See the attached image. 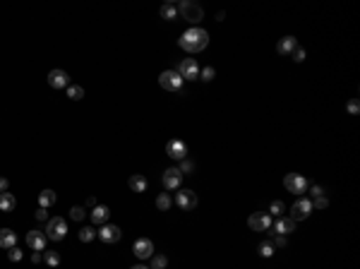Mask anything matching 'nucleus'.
<instances>
[{
    "label": "nucleus",
    "instance_id": "obj_21",
    "mask_svg": "<svg viewBox=\"0 0 360 269\" xmlns=\"http://www.w3.org/2000/svg\"><path fill=\"white\" fill-rule=\"evenodd\" d=\"M127 185H130V190H132V192H147V185H149V183H147V178H144V176L135 173L132 178L127 180Z\"/></svg>",
    "mask_w": 360,
    "mask_h": 269
},
{
    "label": "nucleus",
    "instance_id": "obj_18",
    "mask_svg": "<svg viewBox=\"0 0 360 269\" xmlns=\"http://www.w3.org/2000/svg\"><path fill=\"white\" fill-rule=\"evenodd\" d=\"M296 48H298V39H296V36H283L276 43V51L281 56H291Z\"/></svg>",
    "mask_w": 360,
    "mask_h": 269
},
{
    "label": "nucleus",
    "instance_id": "obj_22",
    "mask_svg": "<svg viewBox=\"0 0 360 269\" xmlns=\"http://www.w3.org/2000/svg\"><path fill=\"white\" fill-rule=\"evenodd\" d=\"M17 207V200H15V195H10V192H2L0 195V211H12Z\"/></svg>",
    "mask_w": 360,
    "mask_h": 269
},
{
    "label": "nucleus",
    "instance_id": "obj_16",
    "mask_svg": "<svg viewBox=\"0 0 360 269\" xmlns=\"http://www.w3.org/2000/svg\"><path fill=\"white\" fill-rule=\"evenodd\" d=\"M46 233H43V231H29L27 233V245L29 248H31V250H39V252H41V250H46Z\"/></svg>",
    "mask_w": 360,
    "mask_h": 269
},
{
    "label": "nucleus",
    "instance_id": "obj_43",
    "mask_svg": "<svg viewBox=\"0 0 360 269\" xmlns=\"http://www.w3.org/2000/svg\"><path fill=\"white\" fill-rule=\"evenodd\" d=\"M130 269H149V267H144V265H135V267H130Z\"/></svg>",
    "mask_w": 360,
    "mask_h": 269
},
{
    "label": "nucleus",
    "instance_id": "obj_7",
    "mask_svg": "<svg viewBox=\"0 0 360 269\" xmlns=\"http://www.w3.org/2000/svg\"><path fill=\"white\" fill-rule=\"evenodd\" d=\"M175 205L183 211H192L194 207H197V195H194L192 190H180V192L175 195Z\"/></svg>",
    "mask_w": 360,
    "mask_h": 269
},
{
    "label": "nucleus",
    "instance_id": "obj_4",
    "mask_svg": "<svg viewBox=\"0 0 360 269\" xmlns=\"http://www.w3.org/2000/svg\"><path fill=\"white\" fill-rule=\"evenodd\" d=\"M183 82H185V80L178 75V70H166V72L159 75V84L166 91H178L183 87Z\"/></svg>",
    "mask_w": 360,
    "mask_h": 269
},
{
    "label": "nucleus",
    "instance_id": "obj_34",
    "mask_svg": "<svg viewBox=\"0 0 360 269\" xmlns=\"http://www.w3.org/2000/svg\"><path fill=\"white\" fill-rule=\"evenodd\" d=\"M199 77H202L204 82H212V80L216 77V72H214V67H204V70L199 72Z\"/></svg>",
    "mask_w": 360,
    "mask_h": 269
},
{
    "label": "nucleus",
    "instance_id": "obj_31",
    "mask_svg": "<svg viewBox=\"0 0 360 269\" xmlns=\"http://www.w3.org/2000/svg\"><path fill=\"white\" fill-rule=\"evenodd\" d=\"M178 171H180L183 176H185V173H192V171H194L192 159H183V161H180V168H178Z\"/></svg>",
    "mask_w": 360,
    "mask_h": 269
},
{
    "label": "nucleus",
    "instance_id": "obj_5",
    "mask_svg": "<svg viewBox=\"0 0 360 269\" xmlns=\"http://www.w3.org/2000/svg\"><path fill=\"white\" fill-rule=\"evenodd\" d=\"M283 187H286L288 192H293V195H303L305 190H307V180H305L300 173H288V176L283 178Z\"/></svg>",
    "mask_w": 360,
    "mask_h": 269
},
{
    "label": "nucleus",
    "instance_id": "obj_38",
    "mask_svg": "<svg viewBox=\"0 0 360 269\" xmlns=\"http://www.w3.org/2000/svg\"><path fill=\"white\" fill-rule=\"evenodd\" d=\"M36 221H48V209L39 207V211H36Z\"/></svg>",
    "mask_w": 360,
    "mask_h": 269
},
{
    "label": "nucleus",
    "instance_id": "obj_33",
    "mask_svg": "<svg viewBox=\"0 0 360 269\" xmlns=\"http://www.w3.org/2000/svg\"><path fill=\"white\" fill-rule=\"evenodd\" d=\"M7 257H10V262H22V250H20V248L15 245V248H10Z\"/></svg>",
    "mask_w": 360,
    "mask_h": 269
},
{
    "label": "nucleus",
    "instance_id": "obj_14",
    "mask_svg": "<svg viewBox=\"0 0 360 269\" xmlns=\"http://www.w3.org/2000/svg\"><path fill=\"white\" fill-rule=\"evenodd\" d=\"M164 187L166 190H178L180 187V183H183V173L178 171V168H168V171H164Z\"/></svg>",
    "mask_w": 360,
    "mask_h": 269
},
{
    "label": "nucleus",
    "instance_id": "obj_11",
    "mask_svg": "<svg viewBox=\"0 0 360 269\" xmlns=\"http://www.w3.org/2000/svg\"><path fill=\"white\" fill-rule=\"evenodd\" d=\"M312 214V202L310 200H298L293 207H291V219L293 221H303Z\"/></svg>",
    "mask_w": 360,
    "mask_h": 269
},
{
    "label": "nucleus",
    "instance_id": "obj_10",
    "mask_svg": "<svg viewBox=\"0 0 360 269\" xmlns=\"http://www.w3.org/2000/svg\"><path fill=\"white\" fill-rule=\"evenodd\" d=\"M132 252H135V257H139V260H149L154 255V243L149 238H137L135 245H132Z\"/></svg>",
    "mask_w": 360,
    "mask_h": 269
},
{
    "label": "nucleus",
    "instance_id": "obj_37",
    "mask_svg": "<svg viewBox=\"0 0 360 269\" xmlns=\"http://www.w3.org/2000/svg\"><path fill=\"white\" fill-rule=\"evenodd\" d=\"M291 58L296 60V62H303V60H305V51L300 48V46H298V48H296V51L291 53Z\"/></svg>",
    "mask_w": 360,
    "mask_h": 269
},
{
    "label": "nucleus",
    "instance_id": "obj_35",
    "mask_svg": "<svg viewBox=\"0 0 360 269\" xmlns=\"http://www.w3.org/2000/svg\"><path fill=\"white\" fill-rule=\"evenodd\" d=\"M346 108H348V113H351V116H358V111H360L358 99H351V101L346 103Z\"/></svg>",
    "mask_w": 360,
    "mask_h": 269
},
{
    "label": "nucleus",
    "instance_id": "obj_23",
    "mask_svg": "<svg viewBox=\"0 0 360 269\" xmlns=\"http://www.w3.org/2000/svg\"><path fill=\"white\" fill-rule=\"evenodd\" d=\"M161 17L164 20H175L178 17V5H173V2H166V5H161Z\"/></svg>",
    "mask_w": 360,
    "mask_h": 269
},
{
    "label": "nucleus",
    "instance_id": "obj_15",
    "mask_svg": "<svg viewBox=\"0 0 360 269\" xmlns=\"http://www.w3.org/2000/svg\"><path fill=\"white\" fill-rule=\"evenodd\" d=\"M293 231H296V221H293V219L278 216L276 224H272V233H276V236H288V233H293Z\"/></svg>",
    "mask_w": 360,
    "mask_h": 269
},
{
    "label": "nucleus",
    "instance_id": "obj_25",
    "mask_svg": "<svg viewBox=\"0 0 360 269\" xmlns=\"http://www.w3.org/2000/svg\"><path fill=\"white\" fill-rule=\"evenodd\" d=\"M149 260H151V267H149V269H166L168 267V257H166V255H151Z\"/></svg>",
    "mask_w": 360,
    "mask_h": 269
},
{
    "label": "nucleus",
    "instance_id": "obj_2",
    "mask_svg": "<svg viewBox=\"0 0 360 269\" xmlns=\"http://www.w3.org/2000/svg\"><path fill=\"white\" fill-rule=\"evenodd\" d=\"M46 238L48 240H63L65 236H67V221L63 219V216H53V219H48L46 221Z\"/></svg>",
    "mask_w": 360,
    "mask_h": 269
},
{
    "label": "nucleus",
    "instance_id": "obj_9",
    "mask_svg": "<svg viewBox=\"0 0 360 269\" xmlns=\"http://www.w3.org/2000/svg\"><path fill=\"white\" fill-rule=\"evenodd\" d=\"M166 154L175 161H183V159H188V145L183 140H170L166 145Z\"/></svg>",
    "mask_w": 360,
    "mask_h": 269
},
{
    "label": "nucleus",
    "instance_id": "obj_30",
    "mask_svg": "<svg viewBox=\"0 0 360 269\" xmlns=\"http://www.w3.org/2000/svg\"><path fill=\"white\" fill-rule=\"evenodd\" d=\"M67 96L72 101H80V99H84V89L82 87H67Z\"/></svg>",
    "mask_w": 360,
    "mask_h": 269
},
{
    "label": "nucleus",
    "instance_id": "obj_42",
    "mask_svg": "<svg viewBox=\"0 0 360 269\" xmlns=\"http://www.w3.org/2000/svg\"><path fill=\"white\" fill-rule=\"evenodd\" d=\"M31 260L39 265V262H41V252H39V250H34V257H31Z\"/></svg>",
    "mask_w": 360,
    "mask_h": 269
},
{
    "label": "nucleus",
    "instance_id": "obj_24",
    "mask_svg": "<svg viewBox=\"0 0 360 269\" xmlns=\"http://www.w3.org/2000/svg\"><path fill=\"white\" fill-rule=\"evenodd\" d=\"M156 207H159L161 211H166V209L173 207V200H170V195H168V192H161V195L156 197Z\"/></svg>",
    "mask_w": 360,
    "mask_h": 269
},
{
    "label": "nucleus",
    "instance_id": "obj_40",
    "mask_svg": "<svg viewBox=\"0 0 360 269\" xmlns=\"http://www.w3.org/2000/svg\"><path fill=\"white\" fill-rule=\"evenodd\" d=\"M7 187H10V180L0 178V195H2V192H7Z\"/></svg>",
    "mask_w": 360,
    "mask_h": 269
},
{
    "label": "nucleus",
    "instance_id": "obj_39",
    "mask_svg": "<svg viewBox=\"0 0 360 269\" xmlns=\"http://www.w3.org/2000/svg\"><path fill=\"white\" fill-rule=\"evenodd\" d=\"M310 195H312V197H319V195H324V190H322L319 185H312V187H310Z\"/></svg>",
    "mask_w": 360,
    "mask_h": 269
},
{
    "label": "nucleus",
    "instance_id": "obj_28",
    "mask_svg": "<svg viewBox=\"0 0 360 269\" xmlns=\"http://www.w3.org/2000/svg\"><path fill=\"white\" fill-rule=\"evenodd\" d=\"M283 211H286V205L276 200V202H272V207H269V216H283Z\"/></svg>",
    "mask_w": 360,
    "mask_h": 269
},
{
    "label": "nucleus",
    "instance_id": "obj_41",
    "mask_svg": "<svg viewBox=\"0 0 360 269\" xmlns=\"http://www.w3.org/2000/svg\"><path fill=\"white\" fill-rule=\"evenodd\" d=\"M272 245H278V248H283V245H286V238H283V236H276Z\"/></svg>",
    "mask_w": 360,
    "mask_h": 269
},
{
    "label": "nucleus",
    "instance_id": "obj_26",
    "mask_svg": "<svg viewBox=\"0 0 360 269\" xmlns=\"http://www.w3.org/2000/svg\"><path fill=\"white\" fill-rule=\"evenodd\" d=\"M43 262H46L48 267H58V265H60V255H58L56 250H46V255H43Z\"/></svg>",
    "mask_w": 360,
    "mask_h": 269
},
{
    "label": "nucleus",
    "instance_id": "obj_29",
    "mask_svg": "<svg viewBox=\"0 0 360 269\" xmlns=\"http://www.w3.org/2000/svg\"><path fill=\"white\" fill-rule=\"evenodd\" d=\"M327 207H329V200L324 195H319V197L312 200V209H327Z\"/></svg>",
    "mask_w": 360,
    "mask_h": 269
},
{
    "label": "nucleus",
    "instance_id": "obj_36",
    "mask_svg": "<svg viewBox=\"0 0 360 269\" xmlns=\"http://www.w3.org/2000/svg\"><path fill=\"white\" fill-rule=\"evenodd\" d=\"M70 219H72V221H82V219H84V209H82V207H72V209H70Z\"/></svg>",
    "mask_w": 360,
    "mask_h": 269
},
{
    "label": "nucleus",
    "instance_id": "obj_27",
    "mask_svg": "<svg viewBox=\"0 0 360 269\" xmlns=\"http://www.w3.org/2000/svg\"><path fill=\"white\" fill-rule=\"evenodd\" d=\"M94 238H96V228H91V226H84L82 231H80V240H82V243H91Z\"/></svg>",
    "mask_w": 360,
    "mask_h": 269
},
{
    "label": "nucleus",
    "instance_id": "obj_3",
    "mask_svg": "<svg viewBox=\"0 0 360 269\" xmlns=\"http://www.w3.org/2000/svg\"><path fill=\"white\" fill-rule=\"evenodd\" d=\"M178 15H180L183 20H188L190 24H197V22H202V17H204V10H202L197 2L183 0V2L178 5Z\"/></svg>",
    "mask_w": 360,
    "mask_h": 269
},
{
    "label": "nucleus",
    "instance_id": "obj_8",
    "mask_svg": "<svg viewBox=\"0 0 360 269\" xmlns=\"http://www.w3.org/2000/svg\"><path fill=\"white\" fill-rule=\"evenodd\" d=\"M178 75H180L183 80H194V77H199V65H197V60L185 58L178 65Z\"/></svg>",
    "mask_w": 360,
    "mask_h": 269
},
{
    "label": "nucleus",
    "instance_id": "obj_32",
    "mask_svg": "<svg viewBox=\"0 0 360 269\" xmlns=\"http://www.w3.org/2000/svg\"><path fill=\"white\" fill-rule=\"evenodd\" d=\"M259 255H262V257H272V255H274V245H272V243H262V245H259Z\"/></svg>",
    "mask_w": 360,
    "mask_h": 269
},
{
    "label": "nucleus",
    "instance_id": "obj_19",
    "mask_svg": "<svg viewBox=\"0 0 360 269\" xmlns=\"http://www.w3.org/2000/svg\"><path fill=\"white\" fill-rule=\"evenodd\" d=\"M15 245H17L15 231H10V228H0V248L10 250V248H15Z\"/></svg>",
    "mask_w": 360,
    "mask_h": 269
},
{
    "label": "nucleus",
    "instance_id": "obj_17",
    "mask_svg": "<svg viewBox=\"0 0 360 269\" xmlns=\"http://www.w3.org/2000/svg\"><path fill=\"white\" fill-rule=\"evenodd\" d=\"M108 219H111V209H108L106 205H96V207H91V221H94V224L104 226V224H108Z\"/></svg>",
    "mask_w": 360,
    "mask_h": 269
},
{
    "label": "nucleus",
    "instance_id": "obj_20",
    "mask_svg": "<svg viewBox=\"0 0 360 269\" xmlns=\"http://www.w3.org/2000/svg\"><path fill=\"white\" fill-rule=\"evenodd\" d=\"M58 200V195L53 190H43V192H39V207H43V209H48V207H53Z\"/></svg>",
    "mask_w": 360,
    "mask_h": 269
},
{
    "label": "nucleus",
    "instance_id": "obj_13",
    "mask_svg": "<svg viewBox=\"0 0 360 269\" xmlns=\"http://www.w3.org/2000/svg\"><path fill=\"white\" fill-rule=\"evenodd\" d=\"M48 84L53 89H65V87H70V75L65 70H51L48 72Z\"/></svg>",
    "mask_w": 360,
    "mask_h": 269
},
{
    "label": "nucleus",
    "instance_id": "obj_6",
    "mask_svg": "<svg viewBox=\"0 0 360 269\" xmlns=\"http://www.w3.org/2000/svg\"><path fill=\"white\" fill-rule=\"evenodd\" d=\"M248 226L252 228V231H257V233L269 231V228H272V216L264 214V211H257V214H252V216L248 219Z\"/></svg>",
    "mask_w": 360,
    "mask_h": 269
},
{
    "label": "nucleus",
    "instance_id": "obj_12",
    "mask_svg": "<svg viewBox=\"0 0 360 269\" xmlns=\"http://www.w3.org/2000/svg\"><path fill=\"white\" fill-rule=\"evenodd\" d=\"M96 236L104 240V243L113 245V243H118V240H120L123 231H120L118 226H113V224H104V226H101V231H96Z\"/></svg>",
    "mask_w": 360,
    "mask_h": 269
},
{
    "label": "nucleus",
    "instance_id": "obj_1",
    "mask_svg": "<svg viewBox=\"0 0 360 269\" xmlns=\"http://www.w3.org/2000/svg\"><path fill=\"white\" fill-rule=\"evenodd\" d=\"M180 48L188 51V53H199L209 46V31L202 29V27H190L180 39H178Z\"/></svg>",
    "mask_w": 360,
    "mask_h": 269
}]
</instances>
